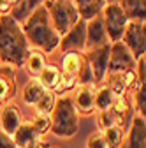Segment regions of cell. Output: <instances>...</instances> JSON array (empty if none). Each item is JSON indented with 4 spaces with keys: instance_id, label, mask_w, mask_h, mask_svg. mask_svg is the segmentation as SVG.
I'll return each instance as SVG.
<instances>
[{
    "instance_id": "6da1fadb",
    "label": "cell",
    "mask_w": 146,
    "mask_h": 148,
    "mask_svg": "<svg viewBox=\"0 0 146 148\" xmlns=\"http://www.w3.org/2000/svg\"><path fill=\"white\" fill-rule=\"evenodd\" d=\"M30 51L21 25L9 14L0 16V64L23 67Z\"/></svg>"
},
{
    "instance_id": "7a4b0ae2",
    "label": "cell",
    "mask_w": 146,
    "mask_h": 148,
    "mask_svg": "<svg viewBox=\"0 0 146 148\" xmlns=\"http://www.w3.org/2000/svg\"><path fill=\"white\" fill-rule=\"evenodd\" d=\"M23 34L30 46L37 48V51L42 53H51L60 46V35L55 32L49 14L44 5L37 7L27 20L21 23Z\"/></svg>"
},
{
    "instance_id": "3957f363",
    "label": "cell",
    "mask_w": 146,
    "mask_h": 148,
    "mask_svg": "<svg viewBox=\"0 0 146 148\" xmlns=\"http://www.w3.org/2000/svg\"><path fill=\"white\" fill-rule=\"evenodd\" d=\"M49 118V132H53L58 138H72L79 131V115L74 108L72 97H57Z\"/></svg>"
},
{
    "instance_id": "277c9868",
    "label": "cell",
    "mask_w": 146,
    "mask_h": 148,
    "mask_svg": "<svg viewBox=\"0 0 146 148\" xmlns=\"http://www.w3.org/2000/svg\"><path fill=\"white\" fill-rule=\"evenodd\" d=\"M44 7L49 14V21H51L55 32L60 37L65 35L81 20L78 7L74 5V2H69V0H46Z\"/></svg>"
},
{
    "instance_id": "5b68a950",
    "label": "cell",
    "mask_w": 146,
    "mask_h": 148,
    "mask_svg": "<svg viewBox=\"0 0 146 148\" xmlns=\"http://www.w3.org/2000/svg\"><path fill=\"white\" fill-rule=\"evenodd\" d=\"M100 18H102L106 34L109 37V42H118V41H121L123 32L127 28L129 20H127L125 12L121 11L120 4H106Z\"/></svg>"
},
{
    "instance_id": "8992f818",
    "label": "cell",
    "mask_w": 146,
    "mask_h": 148,
    "mask_svg": "<svg viewBox=\"0 0 146 148\" xmlns=\"http://www.w3.org/2000/svg\"><path fill=\"white\" fill-rule=\"evenodd\" d=\"M121 42L129 48V51L134 55V58H141L144 57L146 51V30H144V23L143 21H129L127 28L123 32Z\"/></svg>"
},
{
    "instance_id": "52a82bcc",
    "label": "cell",
    "mask_w": 146,
    "mask_h": 148,
    "mask_svg": "<svg viewBox=\"0 0 146 148\" xmlns=\"http://www.w3.org/2000/svg\"><path fill=\"white\" fill-rule=\"evenodd\" d=\"M136 69V58L129 51L121 41L111 42L109 46V64L107 72H123V71H134Z\"/></svg>"
},
{
    "instance_id": "ba28073f",
    "label": "cell",
    "mask_w": 146,
    "mask_h": 148,
    "mask_svg": "<svg viewBox=\"0 0 146 148\" xmlns=\"http://www.w3.org/2000/svg\"><path fill=\"white\" fill-rule=\"evenodd\" d=\"M60 49L63 53H79L86 51V21L79 20L65 35L60 37Z\"/></svg>"
},
{
    "instance_id": "9c48e42d",
    "label": "cell",
    "mask_w": 146,
    "mask_h": 148,
    "mask_svg": "<svg viewBox=\"0 0 146 148\" xmlns=\"http://www.w3.org/2000/svg\"><path fill=\"white\" fill-rule=\"evenodd\" d=\"M109 46L111 42L97 48V49H90L85 51L83 57L86 58V62L90 64L93 71V78H95V85H102L106 79V74H107V64H109Z\"/></svg>"
},
{
    "instance_id": "30bf717a",
    "label": "cell",
    "mask_w": 146,
    "mask_h": 148,
    "mask_svg": "<svg viewBox=\"0 0 146 148\" xmlns=\"http://www.w3.org/2000/svg\"><path fill=\"white\" fill-rule=\"evenodd\" d=\"M109 111L113 113V118H115V125L120 127L121 131H127L130 127V122L136 115V109H134V104L132 101L127 97V95H118L113 102V106L109 108Z\"/></svg>"
},
{
    "instance_id": "8fae6325",
    "label": "cell",
    "mask_w": 146,
    "mask_h": 148,
    "mask_svg": "<svg viewBox=\"0 0 146 148\" xmlns=\"http://www.w3.org/2000/svg\"><path fill=\"white\" fill-rule=\"evenodd\" d=\"M136 71H123V72H107L104 85L113 90L115 95H127V92L136 86Z\"/></svg>"
},
{
    "instance_id": "7c38bea8",
    "label": "cell",
    "mask_w": 146,
    "mask_h": 148,
    "mask_svg": "<svg viewBox=\"0 0 146 148\" xmlns=\"http://www.w3.org/2000/svg\"><path fill=\"white\" fill-rule=\"evenodd\" d=\"M23 123L21 111L16 102H5L0 111V131H4L9 136H14V132Z\"/></svg>"
},
{
    "instance_id": "4fadbf2b",
    "label": "cell",
    "mask_w": 146,
    "mask_h": 148,
    "mask_svg": "<svg viewBox=\"0 0 146 148\" xmlns=\"http://www.w3.org/2000/svg\"><path fill=\"white\" fill-rule=\"evenodd\" d=\"M106 44H109V37L106 34L102 18L97 16L93 20L86 21V51L102 48Z\"/></svg>"
},
{
    "instance_id": "5bb4252c",
    "label": "cell",
    "mask_w": 146,
    "mask_h": 148,
    "mask_svg": "<svg viewBox=\"0 0 146 148\" xmlns=\"http://www.w3.org/2000/svg\"><path fill=\"white\" fill-rule=\"evenodd\" d=\"M127 148H146V122L143 116L134 115L130 127L127 129Z\"/></svg>"
},
{
    "instance_id": "9a60e30c",
    "label": "cell",
    "mask_w": 146,
    "mask_h": 148,
    "mask_svg": "<svg viewBox=\"0 0 146 148\" xmlns=\"http://www.w3.org/2000/svg\"><path fill=\"white\" fill-rule=\"evenodd\" d=\"M78 115H92L95 111V88L93 86H78L76 95L72 97Z\"/></svg>"
},
{
    "instance_id": "2e32d148",
    "label": "cell",
    "mask_w": 146,
    "mask_h": 148,
    "mask_svg": "<svg viewBox=\"0 0 146 148\" xmlns=\"http://www.w3.org/2000/svg\"><path fill=\"white\" fill-rule=\"evenodd\" d=\"M39 83L49 90V92H62V83H63V74L62 71L57 67V65H53V64H46L44 69L41 71V74L37 76Z\"/></svg>"
},
{
    "instance_id": "e0dca14e",
    "label": "cell",
    "mask_w": 146,
    "mask_h": 148,
    "mask_svg": "<svg viewBox=\"0 0 146 148\" xmlns=\"http://www.w3.org/2000/svg\"><path fill=\"white\" fill-rule=\"evenodd\" d=\"M14 79H16V67L0 64V106L9 102L14 92Z\"/></svg>"
},
{
    "instance_id": "ac0fdd59",
    "label": "cell",
    "mask_w": 146,
    "mask_h": 148,
    "mask_svg": "<svg viewBox=\"0 0 146 148\" xmlns=\"http://www.w3.org/2000/svg\"><path fill=\"white\" fill-rule=\"evenodd\" d=\"M120 7L129 21H146V0H120Z\"/></svg>"
},
{
    "instance_id": "d6986e66",
    "label": "cell",
    "mask_w": 146,
    "mask_h": 148,
    "mask_svg": "<svg viewBox=\"0 0 146 148\" xmlns=\"http://www.w3.org/2000/svg\"><path fill=\"white\" fill-rule=\"evenodd\" d=\"M12 139H14V143H16L18 148H25V146H28V145H32V143H35V141H39L41 136L35 132V129L32 127L30 122H23V123L20 125V129L14 132Z\"/></svg>"
},
{
    "instance_id": "ffe728a7",
    "label": "cell",
    "mask_w": 146,
    "mask_h": 148,
    "mask_svg": "<svg viewBox=\"0 0 146 148\" xmlns=\"http://www.w3.org/2000/svg\"><path fill=\"white\" fill-rule=\"evenodd\" d=\"M44 90L46 88L39 83L37 78H30L27 81V85L23 86V90H21V97L28 106H35V102H37L41 99V95L44 94Z\"/></svg>"
},
{
    "instance_id": "44dd1931",
    "label": "cell",
    "mask_w": 146,
    "mask_h": 148,
    "mask_svg": "<svg viewBox=\"0 0 146 148\" xmlns=\"http://www.w3.org/2000/svg\"><path fill=\"white\" fill-rule=\"evenodd\" d=\"M81 60H83V55L79 53H63V58H62V74L69 78H76L78 72L81 69Z\"/></svg>"
},
{
    "instance_id": "7402d4cb",
    "label": "cell",
    "mask_w": 146,
    "mask_h": 148,
    "mask_svg": "<svg viewBox=\"0 0 146 148\" xmlns=\"http://www.w3.org/2000/svg\"><path fill=\"white\" fill-rule=\"evenodd\" d=\"M44 65H46V55L42 51H30L23 64V67L27 69V72L32 78H37L41 71L44 69Z\"/></svg>"
},
{
    "instance_id": "603a6c76",
    "label": "cell",
    "mask_w": 146,
    "mask_h": 148,
    "mask_svg": "<svg viewBox=\"0 0 146 148\" xmlns=\"http://www.w3.org/2000/svg\"><path fill=\"white\" fill-rule=\"evenodd\" d=\"M116 97L118 95L113 94V90L102 83L95 90V111H106V109H109V108L113 106V102H115Z\"/></svg>"
},
{
    "instance_id": "cb8c5ba5",
    "label": "cell",
    "mask_w": 146,
    "mask_h": 148,
    "mask_svg": "<svg viewBox=\"0 0 146 148\" xmlns=\"http://www.w3.org/2000/svg\"><path fill=\"white\" fill-rule=\"evenodd\" d=\"M104 7H106V0H93L92 4H88L85 7H79L78 12H79V18L83 21H90V20H93V18L100 16Z\"/></svg>"
},
{
    "instance_id": "d4e9b609",
    "label": "cell",
    "mask_w": 146,
    "mask_h": 148,
    "mask_svg": "<svg viewBox=\"0 0 146 148\" xmlns=\"http://www.w3.org/2000/svg\"><path fill=\"white\" fill-rule=\"evenodd\" d=\"M132 104L136 109V115L144 118V115H146V85L144 83H136Z\"/></svg>"
},
{
    "instance_id": "484cf974",
    "label": "cell",
    "mask_w": 146,
    "mask_h": 148,
    "mask_svg": "<svg viewBox=\"0 0 146 148\" xmlns=\"http://www.w3.org/2000/svg\"><path fill=\"white\" fill-rule=\"evenodd\" d=\"M102 136L106 139V145L107 148H120L123 145V131L120 127L116 125H111V127H107V129H102Z\"/></svg>"
},
{
    "instance_id": "4316f807",
    "label": "cell",
    "mask_w": 146,
    "mask_h": 148,
    "mask_svg": "<svg viewBox=\"0 0 146 148\" xmlns=\"http://www.w3.org/2000/svg\"><path fill=\"white\" fill-rule=\"evenodd\" d=\"M57 102V94L49 90H44V94L41 95V99L35 102V113H44V115H51V111Z\"/></svg>"
},
{
    "instance_id": "83f0119b",
    "label": "cell",
    "mask_w": 146,
    "mask_h": 148,
    "mask_svg": "<svg viewBox=\"0 0 146 148\" xmlns=\"http://www.w3.org/2000/svg\"><path fill=\"white\" fill-rule=\"evenodd\" d=\"M30 123H32V127L35 129V132H37V134L42 138L44 134H48V132H49L51 118H49V115H44V113H35V115L32 116Z\"/></svg>"
},
{
    "instance_id": "f1b7e54d",
    "label": "cell",
    "mask_w": 146,
    "mask_h": 148,
    "mask_svg": "<svg viewBox=\"0 0 146 148\" xmlns=\"http://www.w3.org/2000/svg\"><path fill=\"white\" fill-rule=\"evenodd\" d=\"M97 113V122H99V131H102V129H107L115 125V118H113V113L109 109L106 111H95Z\"/></svg>"
},
{
    "instance_id": "f546056e",
    "label": "cell",
    "mask_w": 146,
    "mask_h": 148,
    "mask_svg": "<svg viewBox=\"0 0 146 148\" xmlns=\"http://www.w3.org/2000/svg\"><path fill=\"white\" fill-rule=\"evenodd\" d=\"M86 148H107L106 139L100 131H95L93 134H90V138L86 141Z\"/></svg>"
},
{
    "instance_id": "4dcf8cb0",
    "label": "cell",
    "mask_w": 146,
    "mask_h": 148,
    "mask_svg": "<svg viewBox=\"0 0 146 148\" xmlns=\"http://www.w3.org/2000/svg\"><path fill=\"white\" fill-rule=\"evenodd\" d=\"M136 79H137V83H144L146 85V58L144 57H141V58H137L136 60Z\"/></svg>"
},
{
    "instance_id": "1f68e13d",
    "label": "cell",
    "mask_w": 146,
    "mask_h": 148,
    "mask_svg": "<svg viewBox=\"0 0 146 148\" xmlns=\"http://www.w3.org/2000/svg\"><path fill=\"white\" fill-rule=\"evenodd\" d=\"M0 148H18L14 139H12V136L5 134L4 131H0Z\"/></svg>"
},
{
    "instance_id": "d6a6232c",
    "label": "cell",
    "mask_w": 146,
    "mask_h": 148,
    "mask_svg": "<svg viewBox=\"0 0 146 148\" xmlns=\"http://www.w3.org/2000/svg\"><path fill=\"white\" fill-rule=\"evenodd\" d=\"M18 0H0V16H4V14H9L11 9L16 5Z\"/></svg>"
},
{
    "instance_id": "836d02e7",
    "label": "cell",
    "mask_w": 146,
    "mask_h": 148,
    "mask_svg": "<svg viewBox=\"0 0 146 148\" xmlns=\"http://www.w3.org/2000/svg\"><path fill=\"white\" fill-rule=\"evenodd\" d=\"M25 2V5H27V9H28V12L32 14L37 7H41V5H44L46 4V0H23Z\"/></svg>"
},
{
    "instance_id": "e575fe53",
    "label": "cell",
    "mask_w": 146,
    "mask_h": 148,
    "mask_svg": "<svg viewBox=\"0 0 146 148\" xmlns=\"http://www.w3.org/2000/svg\"><path fill=\"white\" fill-rule=\"evenodd\" d=\"M25 148H51V146H49V143H46L44 139H39V141H35V143H32V145H28V146H25Z\"/></svg>"
},
{
    "instance_id": "d590c367",
    "label": "cell",
    "mask_w": 146,
    "mask_h": 148,
    "mask_svg": "<svg viewBox=\"0 0 146 148\" xmlns=\"http://www.w3.org/2000/svg\"><path fill=\"white\" fill-rule=\"evenodd\" d=\"M72 2H74V5L79 9V7H85V5H88V4H92L93 0H72Z\"/></svg>"
},
{
    "instance_id": "8d00e7d4",
    "label": "cell",
    "mask_w": 146,
    "mask_h": 148,
    "mask_svg": "<svg viewBox=\"0 0 146 148\" xmlns=\"http://www.w3.org/2000/svg\"><path fill=\"white\" fill-rule=\"evenodd\" d=\"M106 4H120V0H106Z\"/></svg>"
},
{
    "instance_id": "74e56055",
    "label": "cell",
    "mask_w": 146,
    "mask_h": 148,
    "mask_svg": "<svg viewBox=\"0 0 146 148\" xmlns=\"http://www.w3.org/2000/svg\"><path fill=\"white\" fill-rule=\"evenodd\" d=\"M120 148H127V145H125V143H123V145H121V146H120Z\"/></svg>"
},
{
    "instance_id": "f35d334b",
    "label": "cell",
    "mask_w": 146,
    "mask_h": 148,
    "mask_svg": "<svg viewBox=\"0 0 146 148\" xmlns=\"http://www.w3.org/2000/svg\"><path fill=\"white\" fill-rule=\"evenodd\" d=\"M69 2H72V0H69Z\"/></svg>"
}]
</instances>
